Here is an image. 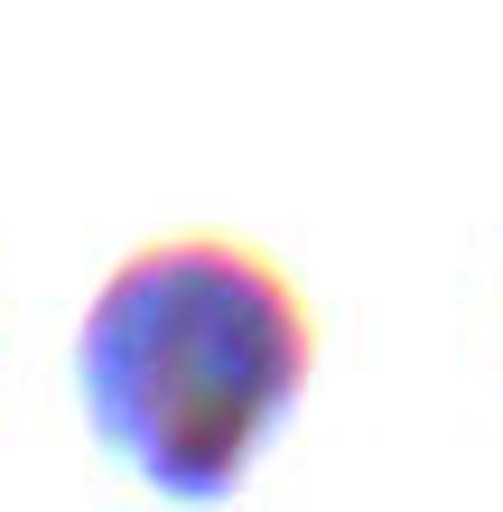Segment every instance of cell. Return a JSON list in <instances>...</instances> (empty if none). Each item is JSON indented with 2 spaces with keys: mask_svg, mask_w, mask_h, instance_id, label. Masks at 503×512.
<instances>
[{
  "mask_svg": "<svg viewBox=\"0 0 503 512\" xmlns=\"http://www.w3.org/2000/svg\"><path fill=\"white\" fill-rule=\"evenodd\" d=\"M308 373L317 326L299 280L224 233L131 252L75 326V391L94 438L177 503L243 485L261 438L299 410Z\"/></svg>",
  "mask_w": 503,
  "mask_h": 512,
  "instance_id": "cell-1",
  "label": "cell"
}]
</instances>
